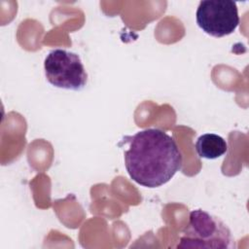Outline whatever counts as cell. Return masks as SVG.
I'll return each instance as SVG.
<instances>
[{"label":"cell","instance_id":"3957f363","mask_svg":"<svg viewBox=\"0 0 249 249\" xmlns=\"http://www.w3.org/2000/svg\"><path fill=\"white\" fill-rule=\"evenodd\" d=\"M48 82L59 89L80 90L88 82V73L80 56L64 49L52 50L44 61Z\"/></svg>","mask_w":249,"mask_h":249},{"label":"cell","instance_id":"7a4b0ae2","mask_svg":"<svg viewBox=\"0 0 249 249\" xmlns=\"http://www.w3.org/2000/svg\"><path fill=\"white\" fill-rule=\"evenodd\" d=\"M177 248L230 249L235 248V243L230 228L219 217L195 209L190 212Z\"/></svg>","mask_w":249,"mask_h":249},{"label":"cell","instance_id":"5b68a950","mask_svg":"<svg viewBox=\"0 0 249 249\" xmlns=\"http://www.w3.org/2000/svg\"><path fill=\"white\" fill-rule=\"evenodd\" d=\"M195 148L200 158L207 160L218 159L228 152L226 140L215 133H204L200 135L195 144Z\"/></svg>","mask_w":249,"mask_h":249},{"label":"cell","instance_id":"6da1fadb","mask_svg":"<svg viewBox=\"0 0 249 249\" xmlns=\"http://www.w3.org/2000/svg\"><path fill=\"white\" fill-rule=\"evenodd\" d=\"M124 165L129 177L147 188L160 187L182 168L183 157L176 141L160 128H146L126 137Z\"/></svg>","mask_w":249,"mask_h":249},{"label":"cell","instance_id":"277c9868","mask_svg":"<svg viewBox=\"0 0 249 249\" xmlns=\"http://www.w3.org/2000/svg\"><path fill=\"white\" fill-rule=\"evenodd\" d=\"M196 19L202 31L220 38L231 34L238 26V9L231 0H203L198 4Z\"/></svg>","mask_w":249,"mask_h":249}]
</instances>
